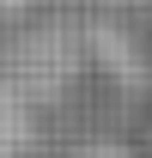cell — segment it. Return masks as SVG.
<instances>
[{"label":"cell","mask_w":152,"mask_h":158,"mask_svg":"<svg viewBox=\"0 0 152 158\" xmlns=\"http://www.w3.org/2000/svg\"><path fill=\"white\" fill-rule=\"evenodd\" d=\"M31 146V103L19 98L12 79H0V158H19Z\"/></svg>","instance_id":"obj_1"},{"label":"cell","mask_w":152,"mask_h":158,"mask_svg":"<svg viewBox=\"0 0 152 158\" xmlns=\"http://www.w3.org/2000/svg\"><path fill=\"white\" fill-rule=\"evenodd\" d=\"M73 158H134L128 146H116V140H91V146H79Z\"/></svg>","instance_id":"obj_2"},{"label":"cell","mask_w":152,"mask_h":158,"mask_svg":"<svg viewBox=\"0 0 152 158\" xmlns=\"http://www.w3.org/2000/svg\"><path fill=\"white\" fill-rule=\"evenodd\" d=\"M146 146H152V122H146Z\"/></svg>","instance_id":"obj_3"}]
</instances>
